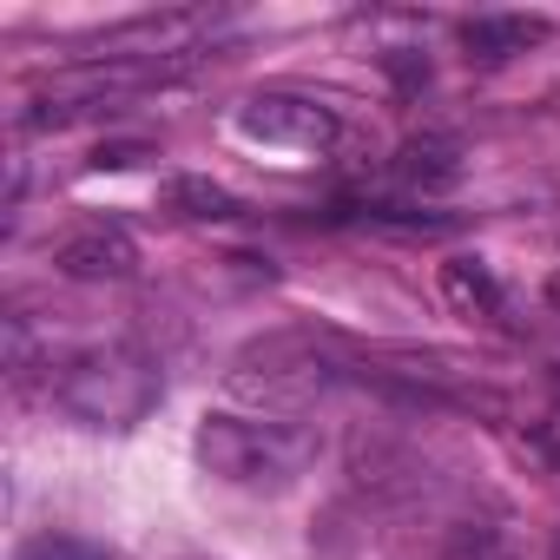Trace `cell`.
<instances>
[{"instance_id": "6da1fadb", "label": "cell", "mask_w": 560, "mask_h": 560, "mask_svg": "<svg viewBox=\"0 0 560 560\" xmlns=\"http://www.w3.org/2000/svg\"><path fill=\"white\" fill-rule=\"evenodd\" d=\"M54 402L86 429H132L159 409V370L139 350H86L54 383Z\"/></svg>"}, {"instance_id": "7a4b0ae2", "label": "cell", "mask_w": 560, "mask_h": 560, "mask_svg": "<svg viewBox=\"0 0 560 560\" xmlns=\"http://www.w3.org/2000/svg\"><path fill=\"white\" fill-rule=\"evenodd\" d=\"M191 455L211 481L231 488H284L304 468V435L277 429V422H250V416H205L191 435Z\"/></svg>"}, {"instance_id": "3957f363", "label": "cell", "mask_w": 560, "mask_h": 560, "mask_svg": "<svg viewBox=\"0 0 560 560\" xmlns=\"http://www.w3.org/2000/svg\"><path fill=\"white\" fill-rule=\"evenodd\" d=\"M337 113L324 100H298V93H257L237 106V139L264 145V152H330L337 145Z\"/></svg>"}, {"instance_id": "277c9868", "label": "cell", "mask_w": 560, "mask_h": 560, "mask_svg": "<svg viewBox=\"0 0 560 560\" xmlns=\"http://www.w3.org/2000/svg\"><path fill=\"white\" fill-rule=\"evenodd\" d=\"M54 270H67V277H86V284H119V277H132L139 270V244L119 231V224H80V231H67L60 244H54Z\"/></svg>"}, {"instance_id": "5b68a950", "label": "cell", "mask_w": 560, "mask_h": 560, "mask_svg": "<svg viewBox=\"0 0 560 560\" xmlns=\"http://www.w3.org/2000/svg\"><path fill=\"white\" fill-rule=\"evenodd\" d=\"M540 40H547L540 14H475V21H462L468 60H514V54H527Z\"/></svg>"}, {"instance_id": "8992f818", "label": "cell", "mask_w": 560, "mask_h": 560, "mask_svg": "<svg viewBox=\"0 0 560 560\" xmlns=\"http://www.w3.org/2000/svg\"><path fill=\"white\" fill-rule=\"evenodd\" d=\"M442 298L462 311V317H501L508 304H501V284H494V270L481 264V257H448L442 264Z\"/></svg>"}, {"instance_id": "52a82bcc", "label": "cell", "mask_w": 560, "mask_h": 560, "mask_svg": "<svg viewBox=\"0 0 560 560\" xmlns=\"http://www.w3.org/2000/svg\"><path fill=\"white\" fill-rule=\"evenodd\" d=\"M389 172H396L402 185H416V191H448V185L462 178V152H455L448 139H416V145L396 152Z\"/></svg>"}, {"instance_id": "ba28073f", "label": "cell", "mask_w": 560, "mask_h": 560, "mask_svg": "<svg viewBox=\"0 0 560 560\" xmlns=\"http://www.w3.org/2000/svg\"><path fill=\"white\" fill-rule=\"evenodd\" d=\"M172 205H178L185 218H237V211H244L237 191H224V185H211V178H172Z\"/></svg>"}, {"instance_id": "9c48e42d", "label": "cell", "mask_w": 560, "mask_h": 560, "mask_svg": "<svg viewBox=\"0 0 560 560\" xmlns=\"http://www.w3.org/2000/svg\"><path fill=\"white\" fill-rule=\"evenodd\" d=\"M21 560H106V547H93V540H67V534H40V540L21 547Z\"/></svg>"}, {"instance_id": "30bf717a", "label": "cell", "mask_w": 560, "mask_h": 560, "mask_svg": "<svg viewBox=\"0 0 560 560\" xmlns=\"http://www.w3.org/2000/svg\"><path fill=\"white\" fill-rule=\"evenodd\" d=\"M448 560H514V553H508L501 540H488L481 527H462V534H455V547H448Z\"/></svg>"}, {"instance_id": "8fae6325", "label": "cell", "mask_w": 560, "mask_h": 560, "mask_svg": "<svg viewBox=\"0 0 560 560\" xmlns=\"http://www.w3.org/2000/svg\"><path fill=\"white\" fill-rule=\"evenodd\" d=\"M139 159H152V145H100V152H93L100 172H126V165H139Z\"/></svg>"}, {"instance_id": "7c38bea8", "label": "cell", "mask_w": 560, "mask_h": 560, "mask_svg": "<svg viewBox=\"0 0 560 560\" xmlns=\"http://www.w3.org/2000/svg\"><path fill=\"white\" fill-rule=\"evenodd\" d=\"M547 304H553V311H560V270H553V277H547Z\"/></svg>"}, {"instance_id": "4fadbf2b", "label": "cell", "mask_w": 560, "mask_h": 560, "mask_svg": "<svg viewBox=\"0 0 560 560\" xmlns=\"http://www.w3.org/2000/svg\"><path fill=\"white\" fill-rule=\"evenodd\" d=\"M553 560H560V527H553Z\"/></svg>"}]
</instances>
